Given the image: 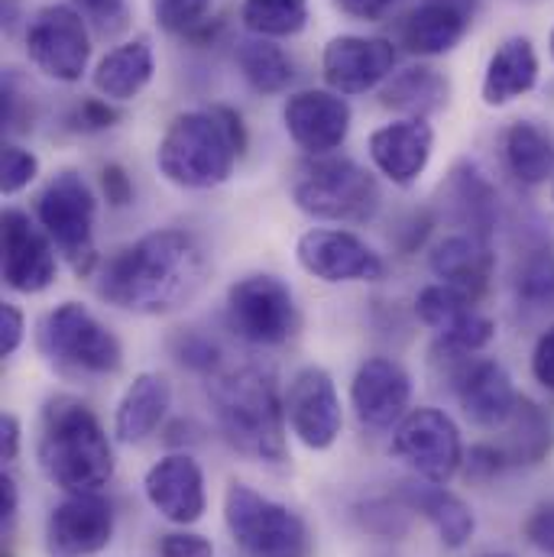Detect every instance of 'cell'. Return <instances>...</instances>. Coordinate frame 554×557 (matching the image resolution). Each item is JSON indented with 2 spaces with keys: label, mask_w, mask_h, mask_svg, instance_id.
<instances>
[{
  "label": "cell",
  "mask_w": 554,
  "mask_h": 557,
  "mask_svg": "<svg viewBox=\"0 0 554 557\" xmlns=\"http://www.w3.org/2000/svg\"><path fill=\"white\" fill-rule=\"evenodd\" d=\"M211 263L188 231H152L118 250L98 270V295L134 314H169L188 305L208 282Z\"/></svg>",
  "instance_id": "6da1fadb"
},
{
  "label": "cell",
  "mask_w": 554,
  "mask_h": 557,
  "mask_svg": "<svg viewBox=\"0 0 554 557\" xmlns=\"http://www.w3.org/2000/svg\"><path fill=\"white\" fill-rule=\"evenodd\" d=\"M36 460L42 476L65 496L101 493L114 476V444L82 399L52 396L42 409Z\"/></svg>",
  "instance_id": "7a4b0ae2"
},
{
  "label": "cell",
  "mask_w": 554,
  "mask_h": 557,
  "mask_svg": "<svg viewBox=\"0 0 554 557\" xmlns=\"http://www.w3.org/2000/svg\"><path fill=\"white\" fill-rule=\"evenodd\" d=\"M247 152V131L237 111L214 104L178 114L156 146V165L165 182L192 191H208L234 175Z\"/></svg>",
  "instance_id": "3957f363"
},
{
  "label": "cell",
  "mask_w": 554,
  "mask_h": 557,
  "mask_svg": "<svg viewBox=\"0 0 554 557\" xmlns=\"http://www.w3.org/2000/svg\"><path fill=\"white\" fill-rule=\"evenodd\" d=\"M208 399L224 441L250 460H285V399L276 376L263 367L218 373L208 383Z\"/></svg>",
  "instance_id": "277c9868"
},
{
  "label": "cell",
  "mask_w": 554,
  "mask_h": 557,
  "mask_svg": "<svg viewBox=\"0 0 554 557\" xmlns=\"http://www.w3.org/2000/svg\"><path fill=\"white\" fill-rule=\"evenodd\" d=\"M42 360L69 380L114 376L124 367V347L111 327H104L82 301L56 305L36 331Z\"/></svg>",
  "instance_id": "5b68a950"
},
{
  "label": "cell",
  "mask_w": 554,
  "mask_h": 557,
  "mask_svg": "<svg viewBox=\"0 0 554 557\" xmlns=\"http://www.w3.org/2000/svg\"><path fill=\"white\" fill-rule=\"evenodd\" d=\"M292 201L315 221L364 224L380 211V185L347 156H311L292 175Z\"/></svg>",
  "instance_id": "8992f818"
},
{
  "label": "cell",
  "mask_w": 554,
  "mask_h": 557,
  "mask_svg": "<svg viewBox=\"0 0 554 557\" xmlns=\"http://www.w3.org/2000/svg\"><path fill=\"white\" fill-rule=\"evenodd\" d=\"M36 221L56 244L59 257L75 270V276H91L98 270V201L91 185L75 169H62L46 182L36 198Z\"/></svg>",
  "instance_id": "52a82bcc"
},
{
  "label": "cell",
  "mask_w": 554,
  "mask_h": 557,
  "mask_svg": "<svg viewBox=\"0 0 554 557\" xmlns=\"http://www.w3.org/2000/svg\"><path fill=\"white\" fill-rule=\"evenodd\" d=\"M224 525L244 557H308L311 535L305 519L247 483L224 493Z\"/></svg>",
  "instance_id": "ba28073f"
},
{
  "label": "cell",
  "mask_w": 554,
  "mask_h": 557,
  "mask_svg": "<svg viewBox=\"0 0 554 557\" xmlns=\"http://www.w3.org/2000/svg\"><path fill=\"white\" fill-rule=\"evenodd\" d=\"M26 59L39 75L72 85L82 82L91 59V33L82 10L69 3H49L26 23Z\"/></svg>",
  "instance_id": "9c48e42d"
},
{
  "label": "cell",
  "mask_w": 554,
  "mask_h": 557,
  "mask_svg": "<svg viewBox=\"0 0 554 557\" xmlns=\"http://www.w3.org/2000/svg\"><path fill=\"white\" fill-rule=\"evenodd\" d=\"M227 324L237 337L276 347L285 344L298 327V305L292 288L279 276L254 273L237 278L227 288Z\"/></svg>",
  "instance_id": "30bf717a"
},
{
  "label": "cell",
  "mask_w": 554,
  "mask_h": 557,
  "mask_svg": "<svg viewBox=\"0 0 554 557\" xmlns=\"http://www.w3.org/2000/svg\"><path fill=\"white\" fill-rule=\"evenodd\" d=\"M393 454L424 483L447 486L464 467L460 431L441 409H413L393 431Z\"/></svg>",
  "instance_id": "8fae6325"
},
{
  "label": "cell",
  "mask_w": 554,
  "mask_h": 557,
  "mask_svg": "<svg viewBox=\"0 0 554 557\" xmlns=\"http://www.w3.org/2000/svg\"><path fill=\"white\" fill-rule=\"evenodd\" d=\"M295 260L308 276L328 285L341 282H380L386 260L357 234L341 227H311L295 244Z\"/></svg>",
  "instance_id": "7c38bea8"
},
{
  "label": "cell",
  "mask_w": 554,
  "mask_h": 557,
  "mask_svg": "<svg viewBox=\"0 0 554 557\" xmlns=\"http://www.w3.org/2000/svg\"><path fill=\"white\" fill-rule=\"evenodd\" d=\"M3 244V285L16 295H39L59 276V250L49 234L20 208H7L0 218Z\"/></svg>",
  "instance_id": "4fadbf2b"
},
{
  "label": "cell",
  "mask_w": 554,
  "mask_h": 557,
  "mask_svg": "<svg viewBox=\"0 0 554 557\" xmlns=\"http://www.w3.org/2000/svg\"><path fill=\"white\" fill-rule=\"evenodd\" d=\"M285 421L308 450H331L344 428V409L328 370L305 367L285 393Z\"/></svg>",
  "instance_id": "5bb4252c"
},
{
  "label": "cell",
  "mask_w": 554,
  "mask_h": 557,
  "mask_svg": "<svg viewBox=\"0 0 554 557\" xmlns=\"http://www.w3.org/2000/svg\"><path fill=\"white\" fill-rule=\"evenodd\" d=\"M396 42L383 36H334L321 52V75L337 95H367L396 72Z\"/></svg>",
  "instance_id": "9a60e30c"
},
{
  "label": "cell",
  "mask_w": 554,
  "mask_h": 557,
  "mask_svg": "<svg viewBox=\"0 0 554 557\" xmlns=\"http://www.w3.org/2000/svg\"><path fill=\"white\" fill-rule=\"evenodd\" d=\"M114 506L101 493L65 496L46 519V555H101L114 542Z\"/></svg>",
  "instance_id": "2e32d148"
},
{
  "label": "cell",
  "mask_w": 554,
  "mask_h": 557,
  "mask_svg": "<svg viewBox=\"0 0 554 557\" xmlns=\"http://www.w3.org/2000/svg\"><path fill=\"white\" fill-rule=\"evenodd\" d=\"M457 403L464 409V416L470 418L477 428L487 431H500L509 424V418L516 416L519 406V393L513 386V376L506 373L503 363L496 360H483V357H464L460 367L447 376Z\"/></svg>",
  "instance_id": "e0dca14e"
},
{
  "label": "cell",
  "mask_w": 554,
  "mask_h": 557,
  "mask_svg": "<svg viewBox=\"0 0 554 557\" xmlns=\"http://www.w3.org/2000/svg\"><path fill=\"white\" fill-rule=\"evenodd\" d=\"M282 124L301 152L331 156L350 134V104L337 91H295L282 108Z\"/></svg>",
  "instance_id": "ac0fdd59"
},
{
  "label": "cell",
  "mask_w": 554,
  "mask_h": 557,
  "mask_svg": "<svg viewBox=\"0 0 554 557\" xmlns=\"http://www.w3.org/2000/svg\"><path fill=\"white\" fill-rule=\"evenodd\" d=\"M413 403V380L409 373L390 357H370L360 363L350 383V406L354 416L370 431H390L409 416Z\"/></svg>",
  "instance_id": "d6986e66"
},
{
  "label": "cell",
  "mask_w": 554,
  "mask_h": 557,
  "mask_svg": "<svg viewBox=\"0 0 554 557\" xmlns=\"http://www.w3.org/2000/svg\"><path fill=\"white\" fill-rule=\"evenodd\" d=\"M416 314L421 324L438 331L441 344L457 347L464 354H480L496 337V324L487 314H480L470 298H464L457 288L444 282L424 285L418 292Z\"/></svg>",
  "instance_id": "ffe728a7"
},
{
  "label": "cell",
  "mask_w": 554,
  "mask_h": 557,
  "mask_svg": "<svg viewBox=\"0 0 554 557\" xmlns=\"http://www.w3.org/2000/svg\"><path fill=\"white\" fill-rule=\"evenodd\" d=\"M143 493L146 503L172 525H195L208 506L205 473L188 454H169L156 460L143 476Z\"/></svg>",
  "instance_id": "44dd1931"
},
{
  "label": "cell",
  "mask_w": 554,
  "mask_h": 557,
  "mask_svg": "<svg viewBox=\"0 0 554 557\" xmlns=\"http://www.w3.org/2000/svg\"><path fill=\"white\" fill-rule=\"evenodd\" d=\"M473 7L477 0H421L399 20L396 39L409 55H444L467 36L473 23Z\"/></svg>",
  "instance_id": "7402d4cb"
},
{
  "label": "cell",
  "mask_w": 554,
  "mask_h": 557,
  "mask_svg": "<svg viewBox=\"0 0 554 557\" xmlns=\"http://www.w3.org/2000/svg\"><path fill=\"white\" fill-rule=\"evenodd\" d=\"M373 165L393 182V185H413L424 175L434 149V131L428 121L399 117L380 131H373L367 139Z\"/></svg>",
  "instance_id": "603a6c76"
},
{
  "label": "cell",
  "mask_w": 554,
  "mask_h": 557,
  "mask_svg": "<svg viewBox=\"0 0 554 557\" xmlns=\"http://www.w3.org/2000/svg\"><path fill=\"white\" fill-rule=\"evenodd\" d=\"M428 267L438 276V282L457 288L464 298H470L477 305L490 288L496 257L490 250V240L460 231V234H447L444 240H438L431 247Z\"/></svg>",
  "instance_id": "cb8c5ba5"
},
{
  "label": "cell",
  "mask_w": 554,
  "mask_h": 557,
  "mask_svg": "<svg viewBox=\"0 0 554 557\" xmlns=\"http://www.w3.org/2000/svg\"><path fill=\"white\" fill-rule=\"evenodd\" d=\"M441 198H444L451 221L464 227V234H477L490 240L496 218H500V205H496V188L483 175L480 165L457 162L441 185Z\"/></svg>",
  "instance_id": "d4e9b609"
},
{
  "label": "cell",
  "mask_w": 554,
  "mask_h": 557,
  "mask_svg": "<svg viewBox=\"0 0 554 557\" xmlns=\"http://www.w3.org/2000/svg\"><path fill=\"white\" fill-rule=\"evenodd\" d=\"M409 512H418L441 539L444 548L457 552L464 548L473 532H477V519L473 509L451 490H444L441 483H406L396 496Z\"/></svg>",
  "instance_id": "484cf974"
},
{
  "label": "cell",
  "mask_w": 554,
  "mask_h": 557,
  "mask_svg": "<svg viewBox=\"0 0 554 557\" xmlns=\"http://www.w3.org/2000/svg\"><path fill=\"white\" fill-rule=\"evenodd\" d=\"M535 82H539V52L532 39L513 36L490 55L480 95L487 108H506L516 98L529 95Z\"/></svg>",
  "instance_id": "4316f807"
},
{
  "label": "cell",
  "mask_w": 554,
  "mask_h": 557,
  "mask_svg": "<svg viewBox=\"0 0 554 557\" xmlns=\"http://www.w3.org/2000/svg\"><path fill=\"white\" fill-rule=\"evenodd\" d=\"M172 406V386L162 373H139L114 412V437L121 444H143Z\"/></svg>",
  "instance_id": "83f0119b"
},
{
  "label": "cell",
  "mask_w": 554,
  "mask_h": 557,
  "mask_svg": "<svg viewBox=\"0 0 554 557\" xmlns=\"http://www.w3.org/2000/svg\"><path fill=\"white\" fill-rule=\"evenodd\" d=\"M156 72V55L146 36H137L131 42L114 46L95 69L91 82L95 91L108 101H134L143 95V88L152 82Z\"/></svg>",
  "instance_id": "f1b7e54d"
},
{
  "label": "cell",
  "mask_w": 554,
  "mask_h": 557,
  "mask_svg": "<svg viewBox=\"0 0 554 557\" xmlns=\"http://www.w3.org/2000/svg\"><path fill=\"white\" fill-rule=\"evenodd\" d=\"M447 98H451V82L431 65H413L406 72H396L380 91L383 108L413 121L438 114L441 108H447Z\"/></svg>",
  "instance_id": "f546056e"
},
{
  "label": "cell",
  "mask_w": 554,
  "mask_h": 557,
  "mask_svg": "<svg viewBox=\"0 0 554 557\" xmlns=\"http://www.w3.org/2000/svg\"><path fill=\"white\" fill-rule=\"evenodd\" d=\"M503 159L522 185H542L554 175V139L532 121H516L503 137Z\"/></svg>",
  "instance_id": "4dcf8cb0"
},
{
  "label": "cell",
  "mask_w": 554,
  "mask_h": 557,
  "mask_svg": "<svg viewBox=\"0 0 554 557\" xmlns=\"http://www.w3.org/2000/svg\"><path fill=\"white\" fill-rule=\"evenodd\" d=\"M237 69L257 95H279L295 78V65H292L288 52L263 36L244 39L237 46Z\"/></svg>",
  "instance_id": "1f68e13d"
},
{
  "label": "cell",
  "mask_w": 554,
  "mask_h": 557,
  "mask_svg": "<svg viewBox=\"0 0 554 557\" xmlns=\"http://www.w3.org/2000/svg\"><path fill=\"white\" fill-rule=\"evenodd\" d=\"M506 444H500L509 457V463H542L549 460L554 447L552 418L545 416L535 403L519 399L516 416L509 418Z\"/></svg>",
  "instance_id": "d6a6232c"
},
{
  "label": "cell",
  "mask_w": 554,
  "mask_h": 557,
  "mask_svg": "<svg viewBox=\"0 0 554 557\" xmlns=\"http://www.w3.org/2000/svg\"><path fill=\"white\" fill-rule=\"evenodd\" d=\"M241 20L263 39L298 36L308 23V0H244Z\"/></svg>",
  "instance_id": "836d02e7"
},
{
  "label": "cell",
  "mask_w": 554,
  "mask_h": 557,
  "mask_svg": "<svg viewBox=\"0 0 554 557\" xmlns=\"http://www.w3.org/2000/svg\"><path fill=\"white\" fill-rule=\"evenodd\" d=\"M516 295L532 308H554V253L539 250L516 270Z\"/></svg>",
  "instance_id": "e575fe53"
},
{
  "label": "cell",
  "mask_w": 554,
  "mask_h": 557,
  "mask_svg": "<svg viewBox=\"0 0 554 557\" xmlns=\"http://www.w3.org/2000/svg\"><path fill=\"white\" fill-rule=\"evenodd\" d=\"M156 23L165 33H195L211 10V0H149Z\"/></svg>",
  "instance_id": "d590c367"
},
{
  "label": "cell",
  "mask_w": 554,
  "mask_h": 557,
  "mask_svg": "<svg viewBox=\"0 0 554 557\" xmlns=\"http://www.w3.org/2000/svg\"><path fill=\"white\" fill-rule=\"evenodd\" d=\"M39 175V159L16 146V143H3L0 152V191L3 195H20L23 188H29Z\"/></svg>",
  "instance_id": "8d00e7d4"
},
{
  "label": "cell",
  "mask_w": 554,
  "mask_h": 557,
  "mask_svg": "<svg viewBox=\"0 0 554 557\" xmlns=\"http://www.w3.org/2000/svg\"><path fill=\"white\" fill-rule=\"evenodd\" d=\"M121 121V111L114 108V101L108 98H88L82 104H75V111L69 114V127L82 131V134H101L111 131Z\"/></svg>",
  "instance_id": "74e56055"
},
{
  "label": "cell",
  "mask_w": 554,
  "mask_h": 557,
  "mask_svg": "<svg viewBox=\"0 0 554 557\" xmlns=\"http://www.w3.org/2000/svg\"><path fill=\"white\" fill-rule=\"evenodd\" d=\"M506 467H509V457H506V450L496 447V444H473L470 454H464V470H467V476H470V480H480V483L500 476Z\"/></svg>",
  "instance_id": "f35d334b"
},
{
  "label": "cell",
  "mask_w": 554,
  "mask_h": 557,
  "mask_svg": "<svg viewBox=\"0 0 554 557\" xmlns=\"http://www.w3.org/2000/svg\"><path fill=\"white\" fill-rule=\"evenodd\" d=\"M175 357L198 373H211L221 360V350H218V344H211L201 334H182L175 344Z\"/></svg>",
  "instance_id": "ab89813d"
},
{
  "label": "cell",
  "mask_w": 554,
  "mask_h": 557,
  "mask_svg": "<svg viewBox=\"0 0 554 557\" xmlns=\"http://www.w3.org/2000/svg\"><path fill=\"white\" fill-rule=\"evenodd\" d=\"M526 542L542 557H554V503H542L522 522Z\"/></svg>",
  "instance_id": "60d3db41"
},
{
  "label": "cell",
  "mask_w": 554,
  "mask_h": 557,
  "mask_svg": "<svg viewBox=\"0 0 554 557\" xmlns=\"http://www.w3.org/2000/svg\"><path fill=\"white\" fill-rule=\"evenodd\" d=\"M88 23H95L104 36L127 26V0H75Z\"/></svg>",
  "instance_id": "b9f144b4"
},
{
  "label": "cell",
  "mask_w": 554,
  "mask_h": 557,
  "mask_svg": "<svg viewBox=\"0 0 554 557\" xmlns=\"http://www.w3.org/2000/svg\"><path fill=\"white\" fill-rule=\"evenodd\" d=\"M159 557H214V545L198 532H169L159 542Z\"/></svg>",
  "instance_id": "7bdbcfd3"
},
{
  "label": "cell",
  "mask_w": 554,
  "mask_h": 557,
  "mask_svg": "<svg viewBox=\"0 0 554 557\" xmlns=\"http://www.w3.org/2000/svg\"><path fill=\"white\" fill-rule=\"evenodd\" d=\"M101 191H104L111 208H127L134 201V182H131L127 169L118 162H108L101 169Z\"/></svg>",
  "instance_id": "ee69618b"
},
{
  "label": "cell",
  "mask_w": 554,
  "mask_h": 557,
  "mask_svg": "<svg viewBox=\"0 0 554 557\" xmlns=\"http://www.w3.org/2000/svg\"><path fill=\"white\" fill-rule=\"evenodd\" d=\"M26 337V318L13 301L0 305V357H13Z\"/></svg>",
  "instance_id": "f6af8a7d"
},
{
  "label": "cell",
  "mask_w": 554,
  "mask_h": 557,
  "mask_svg": "<svg viewBox=\"0 0 554 557\" xmlns=\"http://www.w3.org/2000/svg\"><path fill=\"white\" fill-rule=\"evenodd\" d=\"M532 376L542 389L554 393V324L539 337L532 350Z\"/></svg>",
  "instance_id": "bcb514c9"
},
{
  "label": "cell",
  "mask_w": 554,
  "mask_h": 557,
  "mask_svg": "<svg viewBox=\"0 0 554 557\" xmlns=\"http://www.w3.org/2000/svg\"><path fill=\"white\" fill-rule=\"evenodd\" d=\"M396 0H334V7L354 20H364V23H377L383 20L390 10H393Z\"/></svg>",
  "instance_id": "7dc6e473"
},
{
  "label": "cell",
  "mask_w": 554,
  "mask_h": 557,
  "mask_svg": "<svg viewBox=\"0 0 554 557\" xmlns=\"http://www.w3.org/2000/svg\"><path fill=\"white\" fill-rule=\"evenodd\" d=\"M20 444H23V424L20 418L3 412L0 416V463H13L20 457Z\"/></svg>",
  "instance_id": "c3c4849f"
},
{
  "label": "cell",
  "mask_w": 554,
  "mask_h": 557,
  "mask_svg": "<svg viewBox=\"0 0 554 557\" xmlns=\"http://www.w3.org/2000/svg\"><path fill=\"white\" fill-rule=\"evenodd\" d=\"M16 512H20V490H16V480L10 473H3L0 476V525H3V532L13 529Z\"/></svg>",
  "instance_id": "681fc988"
},
{
  "label": "cell",
  "mask_w": 554,
  "mask_h": 557,
  "mask_svg": "<svg viewBox=\"0 0 554 557\" xmlns=\"http://www.w3.org/2000/svg\"><path fill=\"white\" fill-rule=\"evenodd\" d=\"M552 59H554V29H552Z\"/></svg>",
  "instance_id": "f907efd6"
},
{
  "label": "cell",
  "mask_w": 554,
  "mask_h": 557,
  "mask_svg": "<svg viewBox=\"0 0 554 557\" xmlns=\"http://www.w3.org/2000/svg\"><path fill=\"white\" fill-rule=\"evenodd\" d=\"M487 557H509V555H487Z\"/></svg>",
  "instance_id": "816d5d0a"
},
{
  "label": "cell",
  "mask_w": 554,
  "mask_h": 557,
  "mask_svg": "<svg viewBox=\"0 0 554 557\" xmlns=\"http://www.w3.org/2000/svg\"><path fill=\"white\" fill-rule=\"evenodd\" d=\"M552 198H554V188H552Z\"/></svg>",
  "instance_id": "f5cc1de1"
}]
</instances>
